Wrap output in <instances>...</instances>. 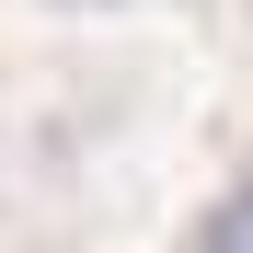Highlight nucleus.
I'll list each match as a JSON object with an SVG mask.
<instances>
[{"label":"nucleus","mask_w":253,"mask_h":253,"mask_svg":"<svg viewBox=\"0 0 253 253\" xmlns=\"http://www.w3.org/2000/svg\"><path fill=\"white\" fill-rule=\"evenodd\" d=\"M184 253H253V173H230L219 196L196 207V230H184Z\"/></svg>","instance_id":"nucleus-1"},{"label":"nucleus","mask_w":253,"mask_h":253,"mask_svg":"<svg viewBox=\"0 0 253 253\" xmlns=\"http://www.w3.org/2000/svg\"><path fill=\"white\" fill-rule=\"evenodd\" d=\"M35 12H58V23H115V12H138V0H35Z\"/></svg>","instance_id":"nucleus-2"}]
</instances>
